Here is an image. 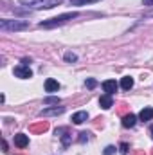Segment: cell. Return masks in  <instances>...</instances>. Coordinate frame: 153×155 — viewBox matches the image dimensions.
<instances>
[{"label":"cell","mask_w":153,"mask_h":155,"mask_svg":"<svg viewBox=\"0 0 153 155\" xmlns=\"http://www.w3.org/2000/svg\"><path fill=\"white\" fill-rule=\"evenodd\" d=\"M85 141H88V134L86 132H81L79 134V143H85Z\"/></svg>","instance_id":"cell-21"},{"label":"cell","mask_w":153,"mask_h":155,"mask_svg":"<svg viewBox=\"0 0 153 155\" xmlns=\"http://www.w3.org/2000/svg\"><path fill=\"white\" fill-rule=\"evenodd\" d=\"M58 88H60V83H58L56 79L49 78V79L45 81V90H47V92H58Z\"/></svg>","instance_id":"cell-10"},{"label":"cell","mask_w":153,"mask_h":155,"mask_svg":"<svg viewBox=\"0 0 153 155\" xmlns=\"http://www.w3.org/2000/svg\"><path fill=\"white\" fill-rule=\"evenodd\" d=\"M79 16V13L76 11H72V13H65V15H60V16H54V18H50V20H45V22H40V27H45V29H50V27H56V25H61V24H65V22H69V20H72V18H77Z\"/></svg>","instance_id":"cell-2"},{"label":"cell","mask_w":153,"mask_h":155,"mask_svg":"<svg viewBox=\"0 0 153 155\" xmlns=\"http://www.w3.org/2000/svg\"><path fill=\"white\" fill-rule=\"evenodd\" d=\"M88 119V114L86 112H76L74 116H72V123L74 124H81V123H85Z\"/></svg>","instance_id":"cell-12"},{"label":"cell","mask_w":153,"mask_h":155,"mask_svg":"<svg viewBox=\"0 0 153 155\" xmlns=\"http://www.w3.org/2000/svg\"><path fill=\"white\" fill-rule=\"evenodd\" d=\"M99 105H101V108H105V110H108L112 105H114V99H112V94H105V96H101L99 97Z\"/></svg>","instance_id":"cell-5"},{"label":"cell","mask_w":153,"mask_h":155,"mask_svg":"<svg viewBox=\"0 0 153 155\" xmlns=\"http://www.w3.org/2000/svg\"><path fill=\"white\" fill-rule=\"evenodd\" d=\"M15 144H16L18 148H25V146L29 144V137H27L25 134H16V135H15Z\"/></svg>","instance_id":"cell-6"},{"label":"cell","mask_w":153,"mask_h":155,"mask_svg":"<svg viewBox=\"0 0 153 155\" xmlns=\"http://www.w3.org/2000/svg\"><path fill=\"white\" fill-rule=\"evenodd\" d=\"M76 60H77L76 54H72V52H67L65 54V61H76Z\"/></svg>","instance_id":"cell-18"},{"label":"cell","mask_w":153,"mask_h":155,"mask_svg":"<svg viewBox=\"0 0 153 155\" xmlns=\"http://www.w3.org/2000/svg\"><path fill=\"white\" fill-rule=\"evenodd\" d=\"M144 5H153V0H142Z\"/></svg>","instance_id":"cell-22"},{"label":"cell","mask_w":153,"mask_h":155,"mask_svg":"<svg viewBox=\"0 0 153 155\" xmlns=\"http://www.w3.org/2000/svg\"><path fill=\"white\" fill-rule=\"evenodd\" d=\"M60 103V97H45L43 99V105H58Z\"/></svg>","instance_id":"cell-15"},{"label":"cell","mask_w":153,"mask_h":155,"mask_svg":"<svg viewBox=\"0 0 153 155\" xmlns=\"http://www.w3.org/2000/svg\"><path fill=\"white\" fill-rule=\"evenodd\" d=\"M15 76L16 78H22V79H29V78H33V71L29 69V65H16L15 67Z\"/></svg>","instance_id":"cell-4"},{"label":"cell","mask_w":153,"mask_h":155,"mask_svg":"<svg viewBox=\"0 0 153 155\" xmlns=\"http://www.w3.org/2000/svg\"><path fill=\"white\" fill-rule=\"evenodd\" d=\"M139 119H141V121H144V123H146V121H151V119H153V108H151V107L142 108V110H141V114H139Z\"/></svg>","instance_id":"cell-9"},{"label":"cell","mask_w":153,"mask_h":155,"mask_svg":"<svg viewBox=\"0 0 153 155\" xmlns=\"http://www.w3.org/2000/svg\"><path fill=\"white\" fill-rule=\"evenodd\" d=\"M18 2L29 9H50L63 4V0H18Z\"/></svg>","instance_id":"cell-1"},{"label":"cell","mask_w":153,"mask_h":155,"mask_svg":"<svg viewBox=\"0 0 153 155\" xmlns=\"http://www.w3.org/2000/svg\"><path fill=\"white\" fill-rule=\"evenodd\" d=\"M150 132H151V137H153V124H151V128H150Z\"/></svg>","instance_id":"cell-23"},{"label":"cell","mask_w":153,"mask_h":155,"mask_svg":"<svg viewBox=\"0 0 153 155\" xmlns=\"http://www.w3.org/2000/svg\"><path fill=\"white\" fill-rule=\"evenodd\" d=\"M146 16H153V11H151V13H148V15H146Z\"/></svg>","instance_id":"cell-24"},{"label":"cell","mask_w":153,"mask_h":155,"mask_svg":"<svg viewBox=\"0 0 153 155\" xmlns=\"http://www.w3.org/2000/svg\"><path fill=\"white\" fill-rule=\"evenodd\" d=\"M103 90H105L106 94H114L115 90H117L115 79H106V81H103Z\"/></svg>","instance_id":"cell-8"},{"label":"cell","mask_w":153,"mask_h":155,"mask_svg":"<svg viewBox=\"0 0 153 155\" xmlns=\"http://www.w3.org/2000/svg\"><path fill=\"white\" fill-rule=\"evenodd\" d=\"M115 153V146H106L105 148V155H114Z\"/></svg>","instance_id":"cell-20"},{"label":"cell","mask_w":153,"mask_h":155,"mask_svg":"<svg viewBox=\"0 0 153 155\" xmlns=\"http://www.w3.org/2000/svg\"><path fill=\"white\" fill-rule=\"evenodd\" d=\"M65 112V107H54V108H45L40 112V116H58V114H63Z\"/></svg>","instance_id":"cell-7"},{"label":"cell","mask_w":153,"mask_h":155,"mask_svg":"<svg viewBox=\"0 0 153 155\" xmlns=\"http://www.w3.org/2000/svg\"><path fill=\"white\" fill-rule=\"evenodd\" d=\"M0 29L4 33H7V31H24V29H29V22H22V20H2L0 22Z\"/></svg>","instance_id":"cell-3"},{"label":"cell","mask_w":153,"mask_h":155,"mask_svg":"<svg viewBox=\"0 0 153 155\" xmlns=\"http://www.w3.org/2000/svg\"><path fill=\"white\" fill-rule=\"evenodd\" d=\"M121 87H122V90H130V88L133 87V78L124 76L122 79H121Z\"/></svg>","instance_id":"cell-13"},{"label":"cell","mask_w":153,"mask_h":155,"mask_svg":"<svg viewBox=\"0 0 153 155\" xmlns=\"http://www.w3.org/2000/svg\"><path fill=\"white\" fill-rule=\"evenodd\" d=\"M135 123H137V117L133 116V114H128V116L122 117V126L124 128H133Z\"/></svg>","instance_id":"cell-11"},{"label":"cell","mask_w":153,"mask_h":155,"mask_svg":"<svg viewBox=\"0 0 153 155\" xmlns=\"http://www.w3.org/2000/svg\"><path fill=\"white\" fill-rule=\"evenodd\" d=\"M61 141H63V144H65V146H69V144H70V134H67V132H65V135H61Z\"/></svg>","instance_id":"cell-17"},{"label":"cell","mask_w":153,"mask_h":155,"mask_svg":"<svg viewBox=\"0 0 153 155\" xmlns=\"http://www.w3.org/2000/svg\"><path fill=\"white\" fill-rule=\"evenodd\" d=\"M94 2H99V0H70L72 5H86V4H94Z\"/></svg>","instance_id":"cell-14"},{"label":"cell","mask_w":153,"mask_h":155,"mask_svg":"<svg viewBox=\"0 0 153 155\" xmlns=\"http://www.w3.org/2000/svg\"><path fill=\"white\" fill-rule=\"evenodd\" d=\"M128 150H130V146H128L126 143H122V144L119 146V152H121L122 155H126V153H128Z\"/></svg>","instance_id":"cell-19"},{"label":"cell","mask_w":153,"mask_h":155,"mask_svg":"<svg viewBox=\"0 0 153 155\" xmlns=\"http://www.w3.org/2000/svg\"><path fill=\"white\" fill-rule=\"evenodd\" d=\"M85 85H86L88 88H96V85H97V81H96L94 78H88V79L85 81Z\"/></svg>","instance_id":"cell-16"}]
</instances>
